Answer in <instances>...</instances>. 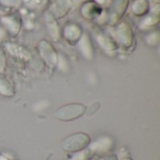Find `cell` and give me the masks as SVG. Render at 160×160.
<instances>
[{"label": "cell", "mask_w": 160, "mask_h": 160, "mask_svg": "<svg viewBox=\"0 0 160 160\" xmlns=\"http://www.w3.org/2000/svg\"><path fill=\"white\" fill-rule=\"evenodd\" d=\"M91 139L85 133H76L66 138L62 142V149L66 152H80L90 144Z\"/></svg>", "instance_id": "cell-1"}, {"label": "cell", "mask_w": 160, "mask_h": 160, "mask_svg": "<svg viewBox=\"0 0 160 160\" xmlns=\"http://www.w3.org/2000/svg\"><path fill=\"white\" fill-rule=\"evenodd\" d=\"M85 107L82 104H68L59 108L55 112V117L60 121H72L82 116Z\"/></svg>", "instance_id": "cell-2"}, {"label": "cell", "mask_w": 160, "mask_h": 160, "mask_svg": "<svg viewBox=\"0 0 160 160\" xmlns=\"http://www.w3.org/2000/svg\"><path fill=\"white\" fill-rule=\"evenodd\" d=\"M70 8H71L70 0H56L52 7V11L54 17L60 18L62 16H65L68 12Z\"/></svg>", "instance_id": "cell-3"}, {"label": "cell", "mask_w": 160, "mask_h": 160, "mask_svg": "<svg viewBox=\"0 0 160 160\" xmlns=\"http://www.w3.org/2000/svg\"><path fill=\"white\" fill-rule=\"evenodd\" d=\"M117 36L118 39L122 44L125 46H129L132 43V32L131 28L127 23H121L117 29Z\"/></svg>", "instance_id": "cell-4"}, {"label": "cell", "mask_w": 160, "mask_h": 160, "mask_svg": "<svg viewBox=\"0 0 160 160\" xmlns=\"http://www.w3.org/2000/svg\"><path fill=\"white\" fill-rule=\"evenodd\" d=\"M128 5V0H116L114 1L112 8H111V20L113 22L120 19L121 15L124 14Z\"/></svg>", "instance_id": "cell-5"}, {"label": "cell", "mask_w": 160, "mask_h": 160, "mask_svg": "<svg viewBox=\"0 0 160 160\" xmlns=\"http://www.w3.org/2000/svg\"><path fill=\"white\" fill-rule=\"evenodd\" d=\"M112 145V142L111 141V139L101 138L91 145L90 150L92 153H104L109 151Z\"/></svg>", "instance_id": "cell-6"}, {"label": "cell", "mask_w": 160, "mask_h": 160, "mask_svg": "<svg viewBox=\"0 0 160 160\" xmlns=\"http://www.w3.org/2000/svg\"><path fill=\"white\" fill-rule=\"evenodd\" d=\"M2 21L5 22L7 28L10 32L12 36H15L18 34L20 30V22H18V19L14 16L11 17H4L2 18Z\"/></svg>", "instance_id": "cell-7"}, {"label": "cell", "mask_w": 160, "mask_h": 160, "mask_svg": "<svg viewBox=\"0 0 160 160\" xmlns=\"http://www.w3.org/2000/svg\"><path fill=\"white\" fill-rule=\"evenodd\" d=\"M81 36V29L76 24H68L65 28V37L69 40H77Z\"/></svg>", "instance_id": "cell-8"}, {"label": "cell", "mask_w": 160, "mask_h": 160, "mask_svg": "<svg viewBox=\"0 0 160 160\" xmlns=\"http://www.w3.org/2000/svg\"><path fill=\"white\" fill-rule=\"evenodd\" d=\"M132 9L135 14L142 15L148 9V2L146 0H135L132 5Z\"/></svg>", "instance_id": "cell-9"}, {"label": "cell", "mask_w": 160, "mask_h": 160, "mask_svg": "<svg viewBox=\"0 0 160 160\" xmlns=\"http://www.w3.org/2000/svg\"><path fill=\"white\" fill-rule=\"evenodd\" d=\"M101 12V8H99L97 5L93 3H88L84 5L82 8V14L88 18H92L95 15H98Z\"/></svg>", "instance_id": "cell-10"}, {"label": "cell", "mask_w": 160, "mask_h": 160, "mask_svg": "<svg viewBox=\"0 0 160 160\" xmlns=\"http://www.w3.org/2000/svg\"><path fill=\"white\" fill-rule=\"evenodd\" d=\"M80 45H81V49H82V52L84 53L85 56H88V54L92 53L91 41H90L87 35L82 36V38L81 39V42H80Z\"/></svg>", "instance_id": "cell-11"}, {"label": "cell", "mask_w": 160, "mask_h": 160, "mask_svg": "<svg viewBox=\"0 0 160 160\" xmlns=\"http://www.w3.org/2000/svg\"><path fill=\"white\" fill-rule=\"evenodd\" d=\"M8 49L9 50V52H11V53L20 56V57H25L27 58L29 56V53L27 52L26 50H23L22 47L14 45V44H8Z\"/></svg>", "instance_id": "cell-12"}, {"label": "cell", "mask_w": 160, "mask_h": 160, "mask_svg": "<svg viewBox=\"0 0 160 160\" xmlns=\"http://www.w3.org/2000/svg\"><path fill=\"white\" fill-rule=\"evenodd\" d=\"M98 43L104 48V49H112L113 48V42L112 41V39H110L108 37H106L105 35L100 34L99 36H98Z\"/></svg>", "instance_id": "cell-13"}, {"label": "cell", "mask_w": 160, "mask_h": 160, "mask_svg": "<svg viewBox=\"0 0 160 160\" xmlns=\"http://www.w3.org/2000/svg\"><path fill=\"white\" fill-rule=\"evenodd\" d=\"M91 154H92V152L90 149L89 150H82L80 152H77V154H75L70 160H88Z\"/></svg>", "instance_id": "cell-14"}, {"label": "cell", "mask_w": 160, "mask_h": 160, "mask_svg": "<svg viewBox=\"0 0 160 160\" xmlns=\"http://www.w3.org/2000/svg\"><path fill=\"white\" fill-rule=\"evenodd\" d=\"M21 0H0V5L4 7V8H11L19 5Z\"/></svg>", "instance_id": "cell-15"}, {"label": "cell", "mask_w": 160, "mask_h": 160, "mask_svg": "<svg viewBox=\"0 0 160 160\" xmlns=\"http://www.w3.org/2000/svg\"><path fill=\"white\" fill-rule=\"evenodd\" d=\"M4 65H5V57H4L2 51L0 50V70L4 68Z\"/></svg>", "instance_id": "cell-16"}, {"label": "cell", "mask_w": 160, "mask_h": 160, "mask_svg": "<svg viewBox=\"0 0 160 160\" xmlns=\"http://www.w3.org/2000/svg\"><path fill=\"white\" fill-rule=\"evenodd\" d=\"M4 37H5V31L0 28V41H1L2 38H4Z\"/></svg>", "instance_id": "cell-17"}, {"label": "cell", "mask_w": 160, "mask_h": 160, "mask_svg": "<svg viewBox=\"0 0 160 160\" xmlns=\"http://www.w3.org/2000/svg\"><path fill=\"white\" fill-rule=\"evenodd\" d=\"M107 160H117V158H116V156H110Z\"/></svg>", "instance_id": "cell-18"}, {"label": "cell", "mask_w": 160, "mask_h": 160, "mask_svg": "<svg viewBox=\"0 0 160 160\" xmlns=\"http://www.w3.org/2000/svg\"><path fill=\"white\" fill-rule=\"evenodd\" d=\"M0 160H8V158H4V157H2V156H0Z\"/></svg>", "instance_id": "cell-19"}, {"label": "cell", "mask_w": 160, "mask_h": 160, "mask_svg": "<svg viewBox=\"0 0 160 160\" xmlns=\"http://www.w3.org/2000/svg\"><path fill=\"white\" fill-rule=\"evenodd\" d=\"M123 160H131V159H130V158H124Z\"/></svg>", "instance_id": "cell-20"}]
</instances>
